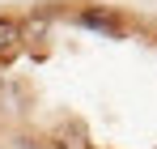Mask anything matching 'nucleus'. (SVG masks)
<instances>
[{"instance_id": "f257e3e1", "label": "nucleus", "mask_w": 157, "mask_h": 149, "mask_svg": "<svg viewBox=\"0 0 157 149\" xmlns=\"http://www.w3.org/2000/svg\"><path fill=\"white\" fill-rule=\"evenodd\" d=\"M51 145L55 149H94V136H89V128H85V119H59V124L51 128Z\"/></svg>"}, {"instance_id": "f03ea898", "label": "nucleus", "mask_w": 157, "mask_h": 149, "mask_svg": "<svg viewBox=\"0 0 157 149\" xmlns=\"http://www.w3.org/2000/svg\"><path fill=\"white\" fill-rule=\"evenodd\" d=\"M77 22H81V26H89V30H102V34H110V38L128 34V26L119 22V17H115L110 9H85V13H81Z\"/></svg>"}, {"instance_id": "7ed1b4c3", "label": "nucleus", "mask_w": 157, "mask_h": 149, "mask_svg": "<svg viewBox=\"0 0 157 149\" xmlns=\"http://www.w3.org/2000/svg\"><path fill=\"white\" fill-rule=\"evenodd\" d=\"M21 43H26L21 22H17V17H0V60L17 55V47H21Z\"/></svg>"}]
</instances>
